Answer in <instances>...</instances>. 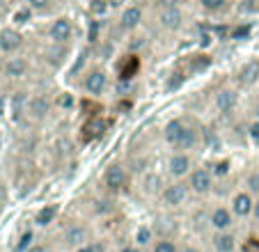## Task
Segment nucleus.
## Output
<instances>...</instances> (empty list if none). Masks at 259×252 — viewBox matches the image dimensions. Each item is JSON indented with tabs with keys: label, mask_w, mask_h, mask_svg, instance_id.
<instances>
[{
	"label": "nucleus",
	"mask_w": 259,
	"mask_h": 252,
	"mask_svg": "<svg viewBox=\"0 0 259 252\" xmlns=\"http://www.w3.org/2000/svg\"><path fill=\"white\" fill-rule=\"evenodd\" d=\"M14 19L19 21V23H25V21L30 19V10H19V12L14 14Z\"/></svg>",
	"instance_id": "35"
},
{
	"label": "nucleus",
	"mask_w": 259,
	"mask_h": 252,
	"mask_svg": "<svg viewBox=\"0 0 259 252\" xmlns=\"http://www.w3.org/2000/svg\"><path fill=\"white\" fill-rule=\"evenodd\" d=\"M184 131H186L184 121H181V119H170L165 124V131H163V136H165V142H170V145H177Z\"/></svg>",
	"instance_id": "16"
},
{
	"label": "nucleus",
	"mask_w": 259,
	"mask_h": 252,
	"mask_svg": "<svg viewBox=\"0 0 259 252\" xmlns=\"http://www.w3.org/2000/svg\"><path fill=\"white\" fill-rule=\"evenodd\" d=\"M250 138H252V140L259 145V121H254V124L250 126Z\"/></svg>",
	"instance_id": "36"
},
{
	"label": "nucleus",
	"mask_w": 259,
	"mask_h": 252,
	"mask_svg": "<svg viewBox=\"0 0 259 252\" xmlns=\"http://www.w3.org/2000/svg\"><path fill=\"white\" fill-rule=\"evenodd\" d=\"M30 10H46L51 5V0H28Z\"/></svg>",
	"instance_id": "31"
},
{
	"label": "nucleus",
	"mask_w": 259,
	"mask_h": 252,
	"mask_svg": "<svg viewBox=\"0 0 259 252\" xmlns=\"http://www.w3.org/2000/svg\"><path fill=\"white\" fill-rule=\"evenodd\" d=\"M163 7H179L181 5V0H161Z\"/></svg>",
	"instance_id": "38"
},
{
	"label": "nucleus",
	"mask_w": 259,
	"mask_h": 252,
	"mask_svg": "<svg viewBox=\"0 0 259 252\" xmlns=\"http://www.w3.org/2000/svg\"><path fill=\"white\" fill-rule=\"evenodd\" d=\"M158 21H161V25L165 30H179L181 23H184V14H181L179 7H163Z\"/></svg>",
	"instance_id": "5"
},
{
	"label": "nucleus",
	"mask_w": 259,
	"mask_h": 252,
	"mask_svg": "<svg viewBox=\"0 0 259 252\" xmlns=\"http://www.w3.org/2000/svg\"><path fill=\"white\" fill-rule=\"evenodd\" d=\"M167 167H170V175L177 177V179H179V177H186L188 172H191V158H188L184 151L175 154L170 158V163H167Z\"/></svg>",
	"instance_id": "8"
},
{
	"label": "nucleus",
	"mask_w": 259,
	"mask_h": 252,
	"mask_svg": "<svg viewBox=\"0 0 259 252\" xmlns=\"http://www.w3.org/2000/svg\"><path fill=\"white\" fill-rule=\"evenodd\" d=\"M248 188H250V193H259V172L257 170L248 175Z\"/></svg>",
	"instance_id": "30"
},
{
	"label": "nucleus",
	"mask_w": 259,
	"mask_h": 252,
	"mask_svg": "<svg viewBox=\"0 0 259 252\" xmlns=\"http://www.w3.org/2000/svg\"><path fill=\"white\" fill-rule=\"evenodd\" d=\"M106 3H108V5H122L124 0H106Z\"/></svg>",
	"instance_id": "43"
},
{
	"label": "nucleus",
	"mask_w": 259,
	"mask_h": 252,
	"mask_svg": "<svg viewBox=\"0 0 259 252\" xmlns=\"http://www.w3.org/2000/svg\"><path fill=\"white\" fill-rule=\"evenodd\" d=\"M55 216H58V206H55V204H49V206H44V208L37 211L34 223L39 225V227H46V225H51L55 220Z\"/></svg>",
	"instance_id": "19"
},
{
	"label": "nucleus",
	"mask_w": 259,
	"mask_h": 252,
	"mask_svg": "<svg viewBox=\"0 0 259 252\" xmlns=\"http://www.w3.org/2000/svg\"><path fill=\"white\" fill-rule=\"evenodd\" d=\"M106 10H108L106 0H90V12H92V14H103Z\"/></svg>",
	"instance_id": "28"
},
{
	"label": "nucleus",
	"mask_w": 259,
	"mask_h": 252,
	"mask_svg": "<svg viewBox=\"0 0 259 252\" xmlns=\"http://www.w3.org/2000/svg\"><path fill=\"white\" fill-rule=\"evenodd\" d=\"M257 80H259V62L252 60L239 71V82L241 85H254Z\"/></svg>",
	"instance_id": "17"
},
{
	"label": "nucleus",
	"mask_w": 259,
	"mask_h": 252,
	"mask_svg": "<svg viewBox=\"0 0 259 252\" xmlns=\"http://www.w3.org/2000/svg\"><path fill=\"white\" fill-rule=\"evenodd\" d=\"M200 41H202V44H204V46H206V44H209V41H211V37H209V34H206V32H204V34H202V37H200Z\"/></svg>",
	"instance_id": "40"
},
{
	"label": "nucleus",
	"mask_w": 259,
	"mask_h": 252,
	"mask_svg": "<svg viewBox=\"0 0 259 252\" xmlns=\"http://www.w3.org/2000/svg\"><path fill=\"white\" fill-rule=\"evenodd\" d=\"M252 214H254V218L259 220V199H257V204H254V208H252Z\"/></svg>",
	"instance_id": "42"
},
{
	"label": "nucleus",
	"mask_w": 259,
	"mask_h": 252,
	"mask_svg": "<svg viewBox=\"0 0 259 252\" xmlns=\"http://www.w3.org/2000/svg\"><path fill=\"white\" fill-rule=\"evenodd\" d=\"M209 64H211V58H209V55H195V58L191 60V71H193V73H200V71H204Z\"/></svg>",
	"instance_id": "22"
},
{
	"label": "nucleus",
	"mask_w": 259,
	"mask_h": 252,
	"mask_svg": "<svg viewBox=\"0 0 259 252\" xmlns=\"http://www.w3.org/2000/svg\"><path fill=\"white\" fill-rule=\"evenodd\" d=\"M158 177H149V179H145V193L149 190V193H154V190L158 188Z\"/></svg>",
	"instance_id": "32"
},
{
	"label": "nucleus",
	"mask_w": 259,
	"mask_h": 252,
	"mask_svg": "<svg viewBox=\"0 0 259 252\" xmlns=\"http://www.w3.org/2000/svg\"><path fill=\"white\" fill-rule=\"evenodd\" d=\"M154 252H179L175 245V241H170V238H161V241L154 243Z\"/></svg>",
	"instance_id": "24"
},
{
	"label": "nucleus",
	"mask_w": 259,
	"mask_h": 252,
	"mask_svg": "<svg viewBox=\"0 0 259 252\" xmlns=\"http://www.w3.org/2000/svg\"><path fill=\"white\" fill-rule=\"evenodd\" d=\"M62 106H71V99H69V97H62Z\"/></svg>",
	"instance_id": "45"
},
{
	"label": "nucleus",
	"mask_w": 259,
	"mask_h": 252,
	"mask_svg": "<svg viewBox=\"0 0 259 252\" xmlns=\"http://www.w3.org/2000/svg\"><path fill=\"white\" fill-rule=\"evenodd\" d=\"M230 172V160H220V163L213 165V175L215 177H225Z\"/></svg>",
	"instance_id": "29"
},
{
	"label": "nucleus",
	"mask_w": 259,
	"mask_h": 252,
	"mask_svg": "<svg viewBox=\"0 0 259 252\" xmlns=\"http://www.w3.org/2000/svg\"><path fill=\"white\" fill-rule=\"evenodd\" d=\"M73 28H71V21L69 19H58L53 25H51V39L53 41H58V44H62V41H67L69 37H71Z\"/></svg>",
	"instance_id": "9"
},
{
	"label": "nucleus",
	"mask_w": 259,
	"mask_h": 252,
	"mask_svg": "<svg viewBox=\"0 0 259 252\" xmlns=\"http://www.w3.org/2000/svg\"><path fill=\"white\" fill-rule=\"evenodd\" d=\"M51 110V101L46 97H34L32 101H30L28 106V112L34 117V119H41V117H46V112Z\"/></svg>",
	"instance_id": "18"
},
{
	"label": "nucleus",
	"mask_w": 259,
	"mask_h": 252,
	"mask_svg": "<svg viewBox=\"0 0 259 252\" xmlns=\"http://www.w3.org/2000/svg\"><path fill=\"white\" fill-rule=\"evenodd\" d=\"M136 69H138V60L136 58H128V62L122 67V80H128V78H133V73H136Z\"/></svg>",
	"instance_id": "25"
},
{
	"label": "nucleus",
	"mask_w": 259,
	"mask_h": 252,
	"mask_svg": "<svg viewBox=\"0 0 259 252\" xmlns=\"http://www.w3.org/2000/svg\"><path fill=\"white\" fill-rule=\"evenodd\" d=\"M76 252H92V247H90V243H85V245H80Z\"/></svg>",
	"instance_id": "39"
},
{
	"label": "nucleus",
	"mask_w": 259,
	"mask_h": 252,
	"mask_svg": "<svg viewBox=\"0 0 259 252\" xmlns=\"http://www.w3.org/2000/svg\"><path fill=\"white\" fill-rule=\"evenodd\" d=\"M181 252H200V250H197V247H193V245H188V247H184Z\"/></svg>",
	"instance_id": "44"
},
{
	"label": "nucleus",
	"mask_w": 259,
	"mask_h": 252,
	"mask_svg": "<svg viewBox=\"0 0 259 252\" xmlns=\"http://www.w3.org/2000/svg\"><path fill=\"white\" fill-rule=\"evenodd\" d=\"M32 238H34L32 232H25L23 236L19 238V243H16V252H25V250H28V247L32 245Z\"/></svg>",
	"instance_id": "26"
},
{
	"label": "nucleus",
	"mask_w": 259,
	"mask_h": 252,
	"mask_svg": "<svg viewBox=\"0 0 259 252\" xmlns=\"http://www.w3.org/2000/svg\"><path fill=\"white\" fill-rule=\"evenodd\" d=\"M248 34H250V28H248V25H243V28H236L234 32H232V37H234V39H243V37H248Z\"/></svg>",
	"instance_id": "33"
},
{
	"label": "nucleus",
	"mask_w": 259,
	"mask_h": 252,
	"mask_svg": "<svg viewBox=\"0 0 259 252\" xmlns=\"http://www.w3.org/2000/svg\"><path fill=\"white\" fill-rule=\"evenodd\" d=\"M21 44H23V37H21V32H16V30H10V28L0 32V49L5 51V53H14V51H19Z\"/></svg>",
	"instance_id": "7"
},
{
	"label": "nucleus",
	"mask_w": 259,
	"mask_h": 252,
	"mask_svg": "<svg viewBox=\"0 0 259 252\" xmlns=\"http://www.w3.org/2000/svg\"><path fill=\"white\" fill-rule=\"evenodd\" d=\"M106 73L101 71V69H97V71L88 73V78H85V90H88L90 94H101L103 90H106Z\"/></svg>",
	"instance_id": "12"
},
{
	"label": "nucleus",
	"mask_w": 259,
	"mask_h": 252,
	"mask_svg": "<svg viewBox=\"0 0 259 252\" xmlns=\"http://www.w3.org/2000/svg\"><path fill=\"white\" fill-rule=\"evenodd\" d=\"M0 71H5V64H3V60H0Z\"/></svg>",
	"instance_id": "46"
},
{
	"label": "nucleus",
	"mask_w": 259,
	"mask_h": 252,
	"mask_svg": "<svg viewBox=\"0 0 259 252\" xmlns=\"http://www.w3.org/2000/svg\"><path fill=\"white\" fill-rule=\"evenodd\" d=\"M140 21H142V10L138 5H131V7H126V10H124V14H122V28L124 30L138 28V25H140Z\"/></svg>",
	"instance_id": "15"
},
{
	"label": "nucleus",
	"mask_w": 259,
	"mask_h": 252,
	"mask_svg": "<svg viewBox=\"0 0 259 252\" xmlns=\"http://www.w3.org/2000/svg\"><path fill=\"white\" fill-rule=\"evenodd\" d=\"M85 60H88V51H80V55H78V62H76V64H73V67H71V73H73V71H78V69L85 64Z\"/></svg>",
	"instance_id": "34"
},
{
	"label": "nucleus",
	"mask_w": 259,
	"mask_h": 252,
	"mask_svg": "<svg viewBox=\"0 0 259 252\" xmlns=\"http://www.w3.org/2000/svg\"><path fill=\"white\" fill-rule=\"evenodd\" d=\"M90 247H92V252H106V245H103L101 241H92Z\"/></svg>",
	"instance_id": "37"
},
{
	"label": "nucleus",
	"mask_w": 259,
	"mask_h": 252,
	"mask_svg": "<svg viewBox=\"0 0 259 252\" xmlns=\"http://www.w3.org/2000/svg\"><path fill=\"white\" fill-rule=\"evenodd\" d=\"M106 129H108V121L106 119H101V117H94L92 121H88L85 124V129H83V138L85 140H97V138H101L103 133H106Z\"/></svg>",
	"instance_id": "13"
},
{
	"label": "nucleus",
	"mask_w": 259,
	"mask_h": 252,
	"mask_svg": "<svg viewBox=\"0 0 259 252\" xmlns=\"http://www.w3.org/2000/svg\"><path fill=\"white\" fill-rule=\"evenodd\" d=\"M188 188L191 186L186 184H170L165 190H163V202L167 204V206H181V204L188 199Z\"/></svg>",
	"instance_id": "2"
},
{
	"label": "nucleus",
	"mask_w": 259,
	"mask_h": 252,
	"mask_svg": "<svg viewBox=\"0 0 259 252\" xmlns=\"http://www.w3.org/2000/svg\"><path fill=\"white\" fill-rule=\"evenodd\" d=\"M149 241H152V229H149V227H138V232H136V245L142 247V245H147Z\"/></svg>",
	"instance_id": "23"
},
{
	"label": "nucleus",
	"mask_w": 259,
	"mask_h": 252,
	"mask_svg": "<svg viewBox=\"0 0 259 252\" xmlns=\"http://www.w3.org/2000/svg\"><path fill=\"white\" fill-rule=\"evenodd\" d=\"M227 0H202V7H204L206 12H220L223 7H225Z\"/></svg>",
	"instance_id": "27"
},
{
	"label": "nucleus",
	"mask_w": 259,
	"mask_h": 252,
	"mask_svg": "<svg viewBox=\"0 0 259 252\" xmlns=\"http://www.w3.org/2000/svg\"><path fill=\"white\" fill-rule=\"evenodd\" d=\"M5 73L10 78H19L25 73V60L23 58H12L10 62L5 64Z\"/></svg>",
	"instance_id": "20"
},
{
	"label": "nucleus",
	"mask_w": 259,
	"mask_h": 252,
	"mask_svg": "<svg viewBox=\"0 0 259 252\" xmlns=\"http://www.w3.org/2000/svg\"><path fill=\"white\" fill-rule=\"evenodd\" d=\"M126 170H124L122 165H110L106 170V186L110 190H122L126 186Z\"/></svg>",
	"instance_id": "4"
},
{
	"label": "nucleus",
	"mask_w": 259,
	"mask_h": 252,
	"mask_svg": "<svg viewBox=\"0 0 259 252\" xmlns=\"http://www.w3.org/2000/svg\"><path fill=\"white\" fill-rule=\"evenodd\" d=\"M122 252H140V250H138V245H128V247H124Z\"/></svg>",
	"instance_id": "41"
},
{
	"label": "nucleus",
	"mask_w": 259,
	"mask_h": 252,
	"mask_svg": "<svg viewBox=\"0 0 259 252\" xmlns=\"http://www.w3.org/2000/svg\"><path fill=\"white\" fill-rule=\"evenodd\" d=\"M188 186H191L193 193L197 195H206L211 190V186H213V177H211L209 170H204V167H200V170H193L191 172V181H188Z\"/></svg>",
	"instance_id": "1"
},
{
	"label": "nucleus",
	"mask_w": 259,
	"mask_h": 252,
	"mask_svg": "<svg viewBox=\"0 0 259 252\" xmlns=\"http://www.w3.org/2000/svg\"><path fill=\"white\" fill-rule=\"evenodd\" d=\"M195 142H197V133L193 131V129H186V131L181 133L179 142H177L175 147H177V149H184V151H186V149H191V147L195 145Z\"/></svg>",
	"instance_id": "21"
},
{
	"label": "nucleus",
	"mask_w": 259,
	"mask_h": 252,
	"mask_svg": "<svg viewBox=\"0 0 259 252\" xmlns=\"http://www.w3.org/2000/svg\"><path fill=\"white\" fill-rule=\"evenodd\" d=\"M213 247H215V252H234L236 250L234 234H230V232H215Z\"/></svg>",
	"instance_id": "14"
},
{
	"label": "nucleus",
	"mask_w": 259,
	"mask_h": 252,
	"mask_svg": "<svg viewBox=\"0 0 259 252\" xmlns=\"http://www.w3.org/2000/svg\"><path fill=\"white\" fill-rule=\"evenodd\" d=\"M254 202H252V195L250 193H236L232 197V214L239 216V218H245V216L252 214Z\"/></svg>",
	"instance_id": "3"
},
{
	"label": "nucleus",
	"mask_w": 259,
	"mask_h": 252,
	"mask_svg": "<svg viewBox=\"0 0 259 252\" xmlns=\"http://www.w3.org/2000/svg\"><path fill=\"white\" fill-rule=\"evenodd\" d=\"M232 211L230 208H213V214H211V218H209V223H211V227L215 229V232H227V229L232 227Z\"/></svg>",
	"instance_id": "6"
},
{
	"label": "nucleus",
	"mask_w": 259,
	"mask_h": 252,
	"mask_svg": "<svg viewBox=\"0 0 259 252\" xmlns=\"http://www.w3.org/2000/svg\"><path fill=\"white\" fill-rule=\"evenodd\" d=\"M236 101H239V97H236L234 90H223V92H218V97H215V106H218V110L223 112V115H230L236 108Z\"/></svg>",
	"instance_id": "10"
},
{
	"label": "nucleus",
	"mask_w": 259,
	"mask_h": 252,
	"mask_svg": "<svg viewBox=\"0 0 259 252\" xmlns=\"http://www.w3.org/2000/svg\"><path fill=\"white\" fill-rule=\"evenodd\" d=\"M64 243L67 245H76V247H80V245H85L88 243V229L83 227V225H73V227H69L67 232H64Z\"/></svg>",
	"instance_id": "11"
}]
</instances>
